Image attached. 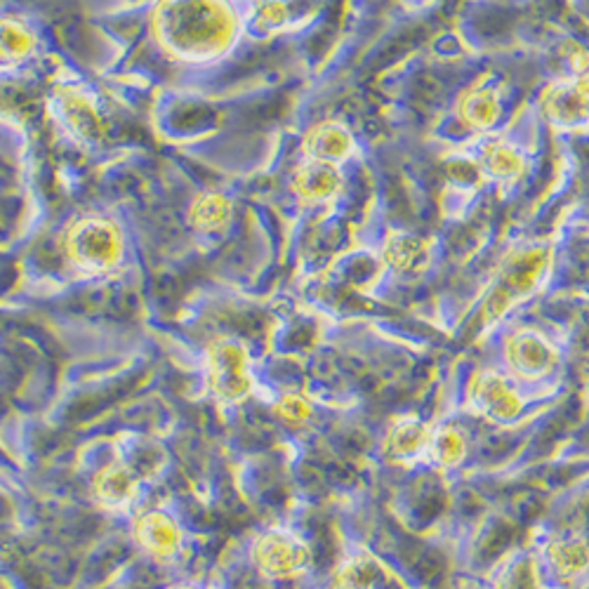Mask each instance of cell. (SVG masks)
I'll return each mask as SVG.
<instances>
[{
	"label": "cell",
	"instance_id": "1",
	"mask_svg": "<svg viewBox=\"0 0 589 589\" xmlns=\"http://www.w3.org/2000/svg\"><path fill=\"white\" fill-rule=\"evenodd\" d=\"M156 29L170 50L189 58H213L229 48L236 22L223 0H165Z\"/></svg>",
	"mask_w": 589,
	"mask_h": 589
},
{
	"label": "cell",
	"instance_id": "2",
	"mask_svg": "<svg viewBox=\"0 0 589 589\" xmlns=\"http://www.w3.org/2000/svg\"><path fill=\"white\" fill-rule=\"evenodd\" d=\"M551 262V250L547 246H521L509 250L495 269V279L482 304V321L495 323L507 311L536 292L542 283Z\"/></svg>",
	"mask_w": 589,
	"mask_h": 589
},
{
	"label": "cell",
	"instance_id": "3",
	"mask_svg": "<svg viewBox=\"0 0 589 589\" xmlns=\"http://www.w3.org/2000/svg\"><path fill=\"white\" fill-rule=\"evenodd\" d=\"M69 260L85 271H108L123 257V236L106 219L87 217L73 225L64 241Z\"/></svg>",
	"mask_w": 589,
	"mask_h": 589
},
{
	"label": "cell",
	"instance_id": "4",
	"mask_svg": "<svg viewBox=\"0 0 589 589\" xmlns=\"http://www.w3.org/2000/svg\"><path fill=\"white\" fill-rule=\"evenodd\" d=\"M210 392L227 403H238L252 392L250 356L244 344L231 340H217L208 347L206 356Z\"/></svg>",
	"mask_w": 589,
	"mask_h": 589
},
{
	"label": "cell",
	"instance_id": "5",
	"mask_svg": "<svg viewBox=\"0 0 589 589\" xmlns=\"http://www.w3.org/2000/svg\"><path fill=\"white\" fill-rule=\"evenodd\" d=\"M252 564L265 578L290 580L309 566V549L290 533L269 530L255 540Z\"/></svg>",
	"mask_w": 589,
	"mask_h": 589
},
{
	"label": "cell",
	"instance_id": "6",
	"mask_svg": "<svg viewBox=\"0 0 589 589\" xmlns=\"http://www.w3.org/2000/svg\"><path fill=\"white\" fill-rule=\"evenodd\" d=\"M467 403L472 413L488 422H509L521 415L524 401L514 392V386L495 371H478L467 390Z\"/></svg>",
	"mask_w": 589,
	"mask_h": 589
},
{
	"label": "cell",
	"instance_id": "7",
	"mask_svg": "<svg viewBox=\"0 0 589 589\" xmlns=\"http://www.w3.org/2000/svg\"><path fill=\"white\" fill-rule=\"evenodd\" d=\"M505 359L512 368L514 375L524 380H538L551 373V368L557 363V352L551 342L540 335L538 330H517L505 342Z\"/></svg>",
	"mask_w": 589,
	"mask_h": 589
},
{
	"label": "cell",
	"instance_id": "8",
	"mask_svg": "<svg viewBox=\"0 0 589 589\" xmlns=\"http://www.w3.org/2000/svg\"><path fill=\"white\" fill-rule=\"evenodd\" d=\"M542 108L547 118L574 127L589 121V76H570L559 83H551L542 92Z\"/></svg>",
	"mask_w": 589,
	"mask_h": 589
},
{
	"label": "cell",
	"instance_id": "9",
	"mask_svg": "<svg viewBox=\"0 0 589 589\" xmlns=\"http://www.w3.org/2000/svg\"><path fill=\"white\" fill-rule=\"evenodd\" d=\"M135 542L156 561L173 559L182 547V528L165 512H144L133 524Z\"/></svg>",
	"mask_w": 589,
	"mask_h": 589
},
{
	"label": "cell",
	"instance_id": "10",
	"mask_svg": "<svg viewBox=\"0 0 589 589\" xmlns=\"http://www.w3.org/2000/svg\"><path fill=\"white\" fill-rule=\"evenodd\" d=\"M354 152H356V142L352 133L338 121L317 123L314 127H309L302 140V154L311 161H326L340 165Z\"/></svg>",
	"mask_w": 589,
	"mask_h": 589
},
{
	"label": "cell",
	"instance_id": "11",
	"mask_svg": "<svg viewBox=\"0 0 589 589\" xmlns=\"http://www.w3.org/2000/svg\"><path fill=\"white\" fill-rule=\"evenodd\" d=\"M434 432L425 422L417 417H403L390 430L384 438V455L390 463L409 465L420 459L422 455H430Z\"/></svg>",
	"mask_w": 589,
	"mask_h": 589
},
{
	"label": "cell",
	"instance_id": "12",
	"mask_svg": "<svg viewBox=\"0 0 589 589\" xmlns=\"http://www.w3.org/2000/svg\"><path fill=\"white\" fill-rule=\"evenodd\" d=\"M292 189L302 204H323L342 189L340 165L307 158L292 175Z\"/></svg>",
	"mask_w": 589,
	"mask_h": 589
},
{
	"label": "cell",
	"instance_id": "13",
	"mask_svg": "<svg viewBox=\"0 0 589 589\" xmlns=\"http://www.w3.org/2000/svg\"><path fill=\"white\" fill-rule=\"evenodd\" d=\"M500 95L495 92V87L484 83H474L472 87H467L455 104L459 123L469 127V131H490L495 121L500 118Z\"/></svg>",
	"mask_w": 589,
	"mask_h": 589
},
{
	"label": "cell",
	"instance_id": "14",
	"mask_svg": "<svg viewBox=\"0 0 589 589\" xmlns=\"http://www.w3.org/2000/svg\"><path fill=\"white\" fill-rule=\"evenodd\" d=\"M384 262L401 273H411L425 269L430 262V244L420 236L396 231L384 244Z\"/></svg>",
	"mask_w": 589,
	"mask_h": 589
},
{
	"label": "cell",
	"instance_id": "15",
	"mask_svg": "<svg viewBox=\"0 0 589 589\" xmlns=\"http://www.w3.org/2000/svg\"><path fill=\"white\" fill-rule=\"evenodd\" d=\"M137 476L125 465H106L97 472L95 482H92V490H95L97 500L106 507H123L135 498L137 493Z\"/></svg>",
	"mask_w": 589,
	"mask_h": 589
},
{
	"label": "cell",
	"instance_id": "16",
	"mask_svg": "<svg viewBox=\"0 0 589 589\" xmlns=\"http://www.w3.org/2000/svg\"><path fill=\"white\" fill-rule=\"evenodd\" d=\"M482 165L484 170L498 182H517L524 177L528 168L526 156L517 149V146L507 144L503 140H493L484 144Z\"/></svg>",
	"mask_w": 589,
	"mask_h": 589
},
{
	"label": "cell",
	"instance_id": "17",
	"mask_svg": "<svg viewBox=\"0 0 589 589\" xmlns=\"http://www.w3.org/2000/svg\"><path fill=\"white\" fill-rule=\"evenodd\" d=\"M234 215L231 200L223 194H200L189 208V223L198 231H223Z\"/></svg>",
	"mask_w": 589,
	"mask_h": 589
},
{
	"label": "cell",
	"instance_id": "18",
	"mask_svg": "<svg viewBox=\"0 0 589 589\" xmlns=\"http://www.w3.org/2000/svg\"><path fill=\"white\" fill-rule=\"evenodd\" d=\"M547 557L559 576L574 578L589 568V545L582 538H561L547 547Z\"/></svg>",
	"mask_w": 589,
	"mask_h": 589
},
{
	"label": "cell",
	"instance_id": "19",
	"mask_svg": "<svg viewBox=\"0 0 589 589\" xmlns=\"http://www.w3.org/2000/svg\"><path fill=\"white\" fill-rule=\"evenodd\" d=\"M467 455V436L457 427H444L434 432L430 457H434L441 467H455Z\"/></svg>",
	"mask_w": 589,
	"mask_h": 589
},
{
	"label": "cell",
	"instance_id": "20",
	"mask_svg": "<svg viewBox=\"0 0 589 589\" xmlns=\"http://www.w3.org/2000/svg\"><path fill=\"white\" fill-rule=\"evenodd\" d=\"M64 108V116L69 121V125L76 131L81 137H87V140H95L97 135H102V123H100V116L95 114V108H92L83 97H76L71 95L64 100L62 104Z\"/></svg>",
	"mask_w": 589,
	"mask_h": 589
},
{
	"label": "cell",
	"instance_id": "21",
	"mask_svg": "<svg viewBox=\"0 0 589 589\" xmlns=\"http://www.w3.org/2000/svg\"><path fill=\"white\" fill-rule=\"evenodd\" d=\"M31 50L33 35L24 24L14 20H0V58L22 60Z\"/></svg>",
	"mask_w": 589,
	"mask_h": 589
},
{
	"label": "cell",
	"instance_id": "22",
	"mask_svg": "<svg viewBox=\"0 0 589 589\" xmlns=\"http://www.w3.org/2000/svg\"><path fill=\"white\" fill-rule=\"evenodd\" d=\"M273 415L279 417L283 425L302 427L304 422L314 415V406H311V401L302 394H286L273 403Z\"/></svg>",
	"mask_w": 589,
	"mask_h": 589
},
{
	"label": "cell",
	"instance_id": "23",
	"mask_svg": "<svg viewBox=\"0 0 589 589\" xmlns=\"http://www.w3.org/2000/svg\"><path fill=\"white\" fill-rule=\"evenodd\" d=\"M564 60L570 69V76H589V52L576 41L564 45Z\"/></svg>",
	"mask_w": 589,
	"mask_h": 589
},
{
	"label": "cell",
	"instance_id": "24",
	"mask_svg": "<svg viewBox=\"0 0 589 589\" xmlns=\"http://www.w3.org/2000/svg\"><path fill=\"white\" fill-rule=\"evenodd\" d=\"M498 589H538L536 574L528 568V564H517L509 570Z\"/></svg>",
	"mask_w": 589,
	"mask_h": 589
},
{
	"label": "cell",
	"instance_id": "25",
	"mask_svg": "<svg viewBox=\"0 0 589 589\" xmlns=\"http://www.w3.org/2000/svg\"><path fill=\"white\" fill-rule=\"evenodd\" d=\"M286 20H288V8L283 3H279V0H273V3H267L260 10V24L267 27V29L281 27Z\"/></svg>",
	"mask_w": 589,
	"mask_h": 589
},
{
	"label": "cell",
	"instance_id": "26",
	"mask_svg": "<svg viewBox=\"0 0 589 589\" xmlns=\"http://www.w3.org/2000/svg\"><path fill=\"white\" fill-rule=\"evenodd\" d=\"M363 564H352L342 570V587L344 589H368L371 585V576L363 578Z\"/></svg>",
	"mask_w": 589,
	"mask_h": 589
},
{
	"label": "cell",
	"instance_id": "27",
	"mask_svg": "<svg viewBox=\"0 0 589 589\" xmlns=\"http://www.w3.org/2000/svg\"><path fill=\"white\" fill-rule=\"evenodd\" d=\"M168 589H198V587H194V585H173Z\"/></svg>",
	"mask_w": 589,
	"mask_h": 589
}]
</instances>
